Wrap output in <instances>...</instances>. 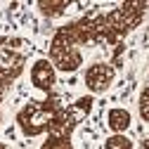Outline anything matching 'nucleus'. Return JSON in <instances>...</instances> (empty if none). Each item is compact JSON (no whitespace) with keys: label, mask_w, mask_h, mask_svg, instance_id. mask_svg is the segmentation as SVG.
Segmentation results:
<instances>
[{"label":"nucleus","mask_w":149,"mask_h":149,"mask_svg":"<svg viewBox=\"0 0 149 149\" xmlns=\"http://www.w3.org/2000/svg\"><path fill=\"white\" fill-rule=\"evenodd\" d=\"M92 104H95V97L92 95H83L76 102L66 104L59 123L45 135L40 149H73V133L88 118V114L92 111Z\"/></svg>","instance_id":"3"},{"label":"nucleus","mask_w":149,"mask_h":149,"mask_svg":"<svg viewBox=\"0 0 149 149\" xmlns=\"http://www.w3.org/2000/svg\"><path fill=\"white\" fill-rule=\"evenodd\" d=\"M116 78V66L109 64V62H92L85 73H83V81H85V88L92 92V95H100V92H107L111 88Z\"/></svg>","instance_id":"5"},{"label":"nucleus","mask_w":149,"mask_h":149,"mask_svg":"<svg viewBox=\"0 0 149 149\" xmlns=\"http://www.w3.org/2000/svg\"><path fill=\"white\" fill-rule=\"evenodd\" d=\"M0 118H3V114H0Z\"/></svg>","instance_id":"13"},{"label":"nucleus","mask_w":149,"mask_h":149,"mask_svg":"<svg viewBox=\"0 0 149 149\" xmlns=\"http://www.w3.org/2000/svg\"><path fill=\"white\" fill-rule=\"evenodd\" d=\"M137 149H149V135H147V137L140 142V147H137Z\"/></svg>","instance_id":"11"},{"label":"nucleus","mask_w":149,"mask_h":149,"mask_svg":"<svg viewBox=\"0 0 149 149\" xmlns=\"http://www.w3.org/2000/svg\"><path fill=\"white\" fill-rule=\"evenodd\" d=\"M24 69H26V52L24 50H17L12 45L0 47V102L5 100L12 83L24 73Z\"/></svg>","instance_id":"4"},{"label":"nucleus","mask_w":149,"mask_h":149,"mask_svg":"<svg viewBox=\"0 0 149 149\" xmlns=\"http://www.w3.org/2000/svg\"><path fill=\"white\" fill-rule=\"evenodd\" d=\"M102 149H135L133 140L125 137V135H111L104 140V147Z\"/></svg>","instance_id":"9"},{"label":"nucleus","mask_w":149,"mask_h":149,"mask_svg":"<svg viewBox=\"0 0 149 149\" xmlns=\"http://www.w3.org/2000/svg\"><path fill=\"white\" fill-rule=\"evenodd\" d=\"M64 114V102L57 92H50L43 100H29L17 111V128L24 137H38L47 135L50 130L59 123Z\"/></svg>","instance_id":"2"},{"label":"nucleus","mask_w":149,"mask_h":149,"mask_svg":"<svg viewBox=\"0 0 149 149\" xmlns=\"http://www.w3.org/2000/svg\"><path fill=\"white\" fill-rule=\"evenodd\" d=\"M36 7L45 17H62V14H66L69 7H73V3H66V0H43V3H36Z\"/></svg>","instance_id":"8"},{"label":"nucleus","mask_w":149,"mask_h":149,"mask_svg":"<svg viewBox=\"0 0 149 149\" xmlns=\"http://www.w3.org/2000/svg\"><path fill=\"white\" fill-rule=\"evenodd\" d=\"M137 111H140V118L144 123H149V83L142 88L140 92V100H137Z\"/></svg>","instance_id":"10"},{"label":"nucleus","mask_w":149,"mask_h":149,"mask_svg":"<svg viewBox=\"0 0 149 149\" xmlns=\"http://www.w3.org/2000/svg\"><path fill=\"white\" fill-rule=\"evenodd\" d=\"M29 78L36 90L50 95V92H54V83H57V69L50 59H36L29 71Z\"/></svg>","instance_id":"6"},{"label":"nucleus","mask_w":149,"mask_h":149,"mask_svg":"<svg viewBox=\"0 0 149 149\" xmlns=\"http://www.w3.org/2000/svg\"><path fill=\"white\" fill-rule=\"evenodd\" d=\"M130 123H133V116H130L128 109L111 107L107 111V125L111 130V135H125V130L130 128Z\"/></svg>","instance_id":"7"},{"label":"nucleus","mask_w":149,"mask_h":149,"mask_svg":"<svg viewBox=\"0 0 149 149\" xmlns=\"http://www.w3.org/2000/svg\"><path fill=\"white\" fill-rule=\"evenodd\" d=\"M149 12V3H121L114 10L83 14L54 31L47 59L62 73H73L83 64V47L107 45L118 47L130 31H135Z\"/></svg>","instance_id":"1"},{"label":"nucleus","mask_w":149,"mask_h":149,"mask_svg":"<svg viewBox=\"0 0 149 149\" xmlns=\"http://www.w3.org/2000/svg\"><path fill=\"white\" fill-rule=\"evenodd\" d=\"M0 149H12V147H7V144H0Z\"/></svg>","instance_id":"12"}]
</instances>
